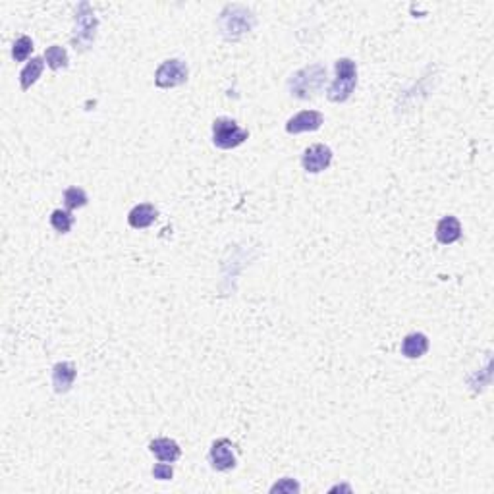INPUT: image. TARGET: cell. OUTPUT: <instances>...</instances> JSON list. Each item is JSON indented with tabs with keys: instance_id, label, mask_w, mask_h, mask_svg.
I'll use <instances>...</instances> for the list:
<instances>
[{
	"instance_id": "2",
	"label": "cell",
	"mask_w": 494,
	"mask_h": 494,
	"mask_svg": "<svg viewBox=\"0 0 494 494\" xmlns=\"http://www.w3.org/2000/svg\"><path fill=\"white\" fill-rule=\"evenodd\" d=\"M324 77H326V68L323 64H311V66L297 70L288 79L290 95L302 101L313 99L323 87Z\"/></svg>"
},
{
	"instance_id": "6",
	"label": "cell",
	"mask_w": 494,
	"mask_h": 494,
	"mask_svg": "<svg viewBox=\"0 0 494 494\" xmlns=\"http://www.w3.org/2000/svg\"><path fill=\"white\" fill-rule=\"evenodd\" d=\"M187 77H190L187 64L180 58H168L155 72V85L160 89H172V87L184 85Z\"/></svg>"
},
{
	"instance_id": "19",
	"label": "cell",
	"mask_w": 494,
	"mask_h": 494,
	"mask_svg": "<svg viewBox=\"0 0 494 494\" xmlns=\"http://www.w3.org/2000/svg\"><path fill=\"white\" fill-rule=\"evenodd\" d=\"M31 50H33V41H31V37H28V35H21V37H18L14 41V47H12V58H14L16 62H26L29 58V55H31Z\"/></svg>"
},
{
	"instance_id": "1",
	"label": "cell",
	"mask_w": 494,
	"mask_h": 494,
	"mask_svg": "<svg viewBox=\"0 0 494 494\" xmlns=\"http://www.w3.org/2000/svg\"><path fill=\"white\" fill-rule=\"evenodd\" d=\"M220 33L226 41H238L247 35L255 26V16L249 8L241 4H228L219 20Z\"/></svg>"
},
{
	"instance_id": "12",
	"label": "cell",
	"mask_w": 494,
	"mask_h": 494,
	"mask_svg": "<svg viewBox=\"0 0 494 494\" xmlns=\"http://www.w3.org/2000/svg\"><path fill=\"white\" fill-rule=\"evenodd\" d=\"M158 213L155 205L151 203H139L131 209L128 213V224L136 230H143V228H149L157 220Z\"/></svg>"
},
{
	"instance_id": "11",
	"label": "cell",
	"mask_w": 494,
	"mask_h": 494,
	"mask_svg": "<svg viewBox=\"0 0 494 494\" xmlns=\"http://www.w3.org/2000/svg\"><path fill=\"white\" fill-rule=\"evenodd\" d=\"M149 452L158 458L160 461H168V463H174L176 460H180L182 456V448L176 440L172 439H155L149 442Z\"/></svg>"
},
{
	"instance_id": "17",
	"label": "cell",
	"mask_w": 494,
	"mask_h": 494,
	"mask_svg": "<svg viewBox=\"0 0 494 494\" xmlns=\"http://www.w3.org/2000/svg\"><path fill=\"white\" fill-rule=\"evenodd\" d=\"M62 199H64V205H66V209H68V211H76V209H82V207L87 205L89 197H87L85 190H82V187L74 185V187H68V190L64 192Z\"/></svg>"
},
{
	"instance_id": "15",
	"label": "cell",
	"mask_w": 494,
	"mask_h": 494,
	"mask_svg": "<svg viewBox=\"0 0 494 494\" xmlns=\"http://www.w3.org/2000/svg\"><path fill=\"white\" fill-rule=\"evenodd\" d=\"M43 68H45V58H41V56H33V58L26 64V68L21 70V74H20L21 89L28 91L33 83H37V79H39L43 74Z\"/></svg>"
},
{
	"instance_id": "5",
	"label": "cell",
	"mask_w": 494,
	"mask_h": 494,
	"mask_svg": "<svg viewBox=\"0 0 494 494\" xmlns=\"http://www.w3.org/2000/svg\"><path fill=\"white\" fill-rule=\"evenodd\" d=\"M249 138V131L243 130L238 126L236 120L232 118H216L213 122V143L219 147V149H236L240 147L246 139Z\"/></svg>"
},
{
	"instance_id": "16",
	"label": "cell",
	"mask_w": 494,
	"mask_h": 494,
	"mask_svg": "<svg viewBox=\"0 0 494 494\" xmlns=\"http://www.w3.org/2000/svg\"><path fill=\"white\" fill-rule=\"evenodd\" d=\"M45 62L50 70H64L68 68V50L60 45H53L45 50Z\"/></svg>"
},
{
	"instance_id": "3",
	"label": "cell",
	"mask_w": 494,
	"mask_h": 494,
	"mask_svg": "<svg viewBox=\"0 0 494 494\" xmlns=\"http://www.w3.org/2000/svg\"><path fill=\"white\" fill-rule=\"evenodd\" d=\"M336 77L330 83L326 97L332 103H346L356 91L357 85V66L351 58H338L334 64Z\"/></svg>"
},
{
	"instance_id": "14",
	"label": "cell",
	"mask_w": 494,
	"mask_h": 494,
	"mask_svg": "<svg viewBox=\"0 0 494 494\" xmlns=\"http://www.w3.org/2000/svg\"><path fill=\"white\" fill-rule=\"evenodd\" d=\"M429 350V338L423 332H412L402 340V356L407 359H419Z\"/></svg>"
},
{
	"instance_id": "8",
	"label": "cell",
	"mask_w": 494,
	"mask_h": 494,
	"mask_svg": "<svg viewBox=\"0 0 494 494\" xmlns=\"http://www.w3.org/2000/svg\"><path fill=\"white\" fill-rule=\"evenodd\" d=\"M324 124V116L319 110H302L286 122V131L290 136H297L303 131H317Z\"/></svg>"
},
{
	"instance_id": "21",
	"label": "cell",
	"mask_w": 494,
	"mask_h": 494,
	"mask_svg": "<svg viewBox=\"0 0 494 494\" xmlns=\"http://www.w3.org/2000/svg\"><path fill=\"white\" fill-rule=\"evenodd\" d=\"M153 477L158 481H170L174 477V467L168 461L157 463V466L153 467Z\"/></svg>"
},
{
	"instance_id": "7",
	"label": "cell",
	"mask_w": 494,
	"mask_h": 494,
	"mask_svg": "<svg viewBox=\"0 0 494 494\" xmlns=\"http://www.w3.org/2000/svg\"><path fill=\"white\" fill-rule=\"evenodd\" d=\"M332 163V149L324 143H315L307 147L302 155L303 170L309 174H319L326 170Z\"/></svg>"
},
{
	"instance_id": "9",
	"label": "cell",
	"mask_w": 494,
	"mask_h": 494,
	"mask_svg": "<svg viewBox=\"0 0 494 494\" xmlns=\"http://www.w3.org/2000/svg\"><path fill=\"white\" fill-rule=\"evenodd\" d=\"M211 466L216 471H230L236 467V454H234V444L228 439L214 440L211 452H209Z\"/></svg>"
},
{
	"instance_id": "10",
	"label": "cell",
	"mask_w": 494,
	"mask_h": 494,
	"mask_svg": "<svg viewBox=\"0 0 494 494\" xmlns=\"http://www.w3.org/2000/svg\"><path fill=\"white\" fill-rule=\"evenodd\" d=\"M77 370L76 365L70 361H60L53 367V388L56 394H66L72 390V386L76 383Z\"/></svg>"
},
{
	"instance_id": "18",
	"label": "cell",
	"mask_w": 494,
	"mask_h": 494,
	"mask_svg": "<svg viewBox=\"0 0 494 494\" xmlns=\"http://www.w3.org/2000/svg\"><path fill=\"white\" fill-rule=\"evenodd\" d=\"M50 226L55 228L58 234H68L74 226V216L70 211H62V209H56L50 214Z\"/></svg>"
},
{
	"instance_id": "4",
	"label": "cell",
	"mask_w": 494,
	"mask_h": 494,
	"mask_svg": "<svg viewBox=\"0 0 494 494\" xmlns=\"http://www.w3.org/2000/svg\"><path fill=\"white\" fill-rule=\"evenodd\" d=\"M99 29V20L93 14L89 2H82L76 10V31L72 37V45L76 50H87L93 47Z\"/></svg>"
},
{
	"instance_id": "20",
	"label": "cell",
	"mask_w": 494,
	"mask_h": 494,
	"mask_svg": "<svg viewBox=\"0 0 494 494\" xmlns=\"http://www.w3.org/2000/svg\"><path fill=\"white\" fill-rule=\"evenodd\" d=\"M270 493H300V483L295 479H290V477H284L282 481H278L276 485H273V488H270Z\"/></svg>"
},
{
	"instance_id": "13",
	"label": "cell",
	"mask_w": 494,
	"mask_h": 494,
	"mask_svg": "<svg viewBox=\"0 0 494 494\" xmlns=\"http://www.w3.org/2000/svg\"><path fill=\"white\" fill-rule=\"evenodd\" d=\"M434 236H437V240H439L440 243H444V246H450L454 241H458L461 238L460 220L456 219V216H452V214L440 219L439 224H437Z\"/></svg>"
}]
</instances>
